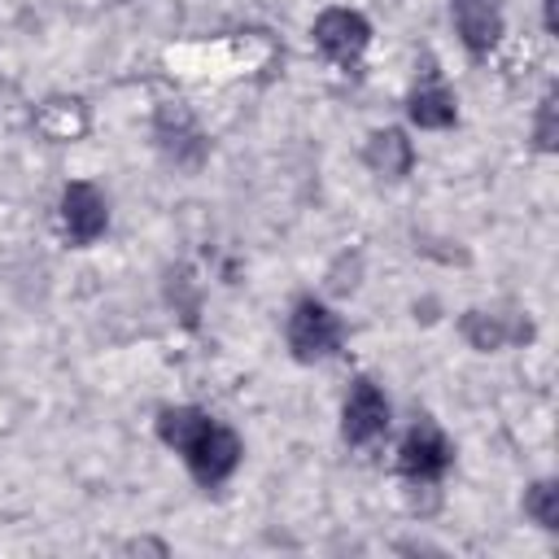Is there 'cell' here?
I'll use <instances>...</instances> for the list:
<instances>
[{
    "label": "cell",
    "mask_w": 559,
    "mask_h": 559,
    "mask_svg": "<svg viewBox=\"0 0 559 559\" xmlns=\"http://www.w3.org/2000/svg\"><path fill=\"white\" fill-rule=\"evenodd\" d=\"M35 127H39L48 140L66 144V140H79V135L87 131V109H83V100L57 96V100H48V105L35 114Z\"/></svg>",
    "instance_id": "13"
},
{
    "label": "cell",
    "mask_w": 559,
    "mask_h": 559,
    "mask_svg": "<svg viewBox=\"0 0 559 559\" xmlns=\"http://www.w3.org/2000/svg\"><path fill=\"white\" fill-rule=\"evenodd\" d=\"M310 35H314L323 57H332L336 66H354L367 52V44H371V22L358 9H341L336 4V9H323L314 17Z\"/></svg>",
    "instance_id": "6"
},
{
    "label": "cell",
    "mask_w": 559,
    "mask_h": 559,
    "mask_svg": "<svg viewBox=\"0 0 559 559\" xmlns=\"http://www.w3.org/2000/svg\"><path fill=\"white\" fill-rule=\"evenodd\" d=\"M358 280H362V258H358V253H341V258L328 266V293H332V297L358 293Z\"/></svg>",
    "instance_id": "17"
},
{
    "label": "cell",
    "mask_w": 559,
    "mask_h": 559,
    "mask_svg": "<svg viewBox=\"0 0 559 559\" xmlns=\"http://www.w3.org/2000/svg\"><path fill=\"white\" fill-rule=\"evenodd\" d=\"M153 140H157L162 157H166L170 166H179V170H197V166L210 157V140L201 135V127L192 122V114H188L179 100H170V105L157 109V118H153Z\"/></svg>",
    "instance_id": "5"
},
{
    "label": "cell",
    "mask_w": 559,
    "mask_h": 559,
    "mask_svg": "<svg viewBox=\"0 0 559 559\" xmlns=\"http://www.w3.org/2000/svg\"><path fill=\"white\" fill-rule=\"evenodd\" d=\"M210 419L214 415H205L201 406H166L162 415H157V437H162V445L166 450H175L179 459L201 441V432L210 428Z\"/></svg>",
    "instance_id": "12"
},
{
    "label": "cell",
    "mask_w": 559,
    "mask_h": 559,
    "mask_svg": "<svg viewBox=\"0 0 559 559\" xmlns=\"http://www.w3.org/2000/svg\"><path fill=\"white\" fill-rule=\"evenodd\" d=\"M406 114H411V122H415L419 131H450V127L459 122V100H454V92H450L437 74H428V79L415 83V92L406 96Z\"/></svg>",
    "instance_id": "11"
},
{
    "label": "cell",
    "mask_w": 559,
    "mask_h": 559,
    "mask_svg": "<svg viewBox=\"0 0 559 559\" xmlns=\"http://www.w3.org/2000/svg\"><path fill=\"white\" fill-rule=\"evenodd\" d=\"M166 301L175 306V314H179L183 323H197L201 301H197V280H192L188 266H175V271L166 275Z\"/></svg>",
    "instance_id": "15"
},
{
    "label": "cell",
    "mask_w": 559,
    "mask_h": 559,
    "mask_svg": "<svg viewBox=\"0 0 559 559\" xmlns=\"http://www.w3.org/2000/svg\"><path fill=\"white\" fill-rule=\"evenodd\" d=\"M240 459H245V441L227 424H218V419H210V428L201 432V441L183 454V463H188V472H192V480L201 489H218L240 467Z\"/></svg>",
    "instance_id": "4"
},
{
    "label": "cell",
    "mask_w": 559,
    "mask_h": 559,
    "mask_svg": "<svg viewBox=\"0 0 559 559\" xmlns=\"http://www.w3.org/2000/svg\"><path fill=\"white\" fill-rule=\"evenodd\" d=\"M284 341H288L297 362H323L345 345V323L328 301L297 297L288 319H284Z\"/></svg>",
    "instance_id": "1"
},
{
    "label": "cell",
    "mask_w": 559,
    "mask_h": 559,
    "mask_svg": "<svg viewBox=\"0 0 559 559\" xmlns=\"http://www.w3.org/2000/svg\"><path fill=\"white\" fill-rule=\"evenodd\" d=\"M459 336L476 349V354H493V349H507L515 341H528L533 336V323L528 319H511L502 310H463L459 314Z\"/></svg>",
    "instance_id": "8"
},
{
    "label": "cell",
    "mask_w": 559,
    "mask_h": 559,
    "mask_svg": "<svg viewBox=\"0 0 559 559\" xmlns=\"http://www.w3.org/2000/svg\"><path fill=\"white\" fill-rule=\"evenodd\" d=\"M555 87H546V96L537 100V122H533V144H537V153H555V144H559V118H555Z\"/></svg>",
    "instance_id": "16"
},
{
    "label": "cell",
    "mask_w": 559,
    "mask_h": 559,
    "mask_svg": "<svg viewBox=\"0 0 559 559\" xmlns=\"http://www.w3.org/2000/svg\"><path fill=\"white\" fill-rule=\"evenodd\" d=\"M57 218H61V231H66L70 245H96L109 231V201H105V192L96 183L70 179L61 188Z\"/></svg>",
    "instance_id": "3"
},
{
    "label": "cell",
    "mask_w": 559,
    "mask_h": 559,
    "mask_svg": "<svg viewBox=\"0 0 559 559\" xmlns=\"http://www.w3.org/2000/svg\"><path fill=\"white\" fill-rule=\"evenodd\" d=\"M122 550H127V555H140V550H148V555H170V546H166V542H153V537H135V542H127Z\"/></svg>",
    "instance_id": "18"
},
{
    "label": "cell",
    "mask_w": 559,
    "mask_h": 559,
    "mask_svg": "<svg viewBox=\"0 0 559 559\" xmlns=\"http://www.w3.org/2000/svg\"><path fill=\"white\" fill-rule=\"evenodd\" d=\"M524 515L537 524V528H546V533H555L559 528V480H533L528 489H524Z\"/></svg>",
    "instance_id": "14"
},
{
    "label": "cell",
    "mask_w": 559,
    "mask_h": 559,
    "mask_svg": "<svg viewBox=\"0 0 559 559\" xmlns=\"http://www.w3.org/2000/svg\"><path fill=\"white\" fill-rule=\"evenodd\" d=\"M362 162L380 179H406L415 170V144L402 127H376L362 144Z\"/></svg>",
    "instance_id": "10"
},
{
    "label": "cell",
    "mask_w": 559,
    "mask_h": 559,
    "mask_svg": "<svg viewBox=\"0 0 559 559\" xmlns=\"http://www.w3.org/2000/svg\"><path fill=\"white\" fill-rule=\"evenodd\" d=\"M389 428V397L371 376H358L341 406V437L349 445H371Z\"/></svg>",
    "instance_id": "7"
},
{
    "label": "cell",
    "mask_w": 559,
    "mask_h": 559,
    "mask_svg": "<svg viewBox=\"0 0 559 559\" xmlns=\"http://www.w3.org/2000/svg\"><path fill=\"white\" fill-rule=\"evenodd\" d=\"M454 463V445L450 437L432 424V419H419L411 424V432L402 437L397 445V472L411 480V485H437Z\"/></svg>",
    "instance_id": "2"
},
{
    "label": "cell",
    "mask_w": 559,
    "mask_h": 559,
    "mask_svg": "<svg viewBox=\"0 0 559 559\" xmlns=\"http://www.w3.org/2000/svg\"><path fill=\"white\" fill-rule=\"evenodd\" d=\"M542 22H546V31H550V35L559 31V17H555V0H542Z\"/></svg>",
    "instance_id": "19"
},
{
    "label": "cell",
    "mask_w": 559,
    "mask_h": 559,
    "mask_svg": "<svg viewBox=\"0 0 559 559\" xmlns=\"http://www.w3.org/2000/svg\"><path fill=\"white\" fill-rule=\"evenodd\" d=\"M450 17L459 31V44L472 57H485L502 39V0H450Z\"/></svg>",
    "instance_id": "9"
}]
</instances>
